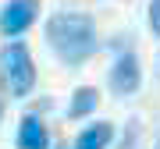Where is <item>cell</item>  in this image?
I'll use <instances>...</instances> for the list:
<instances>
[{
	"label": "cell",
	"mask_w": 160,
	"mask_h": 149,
	"mask_svg": "<svg viewBox=\"0 0 160 149\" xmlns=\"http://www.w3.org/2000/svg\"><path fill=\"white\" fill-rule=\"evenodd\" d=\"M46 43L57 50V57L64 64H82L96 50V22L78 11L53 14L46 22Z\"/></svg>",
	"instance_id": "obj_1"
},
{
	"label": "cell",
	"mask_w": 160,
	"mask_h": 149,
	"mask_svg": "<svg viewBox=\"0 0 160 149\" xmlns=\"http://www.w3.org/2000/svg\"><path fill=\"white\" fill-rule=\"evenodd\" d=\"M50 146V135H46V124L36 114L22 117V124H18V149H46Z\"/></svg>",
	"instance_id": "obj_5"
},
{
	"label": "cell",
	"mask_w": 160,
	"mask_h": 149,
	"mask_svg": "<svg viewBox=\"0 0 160 149\" xmlns=\"http://www.w3.org/2000/svg\"><path fill=\"white\" fill-rule=\"evenodd\" d=\"M0 114H4V107H0Z\"/></svg>",
	"instance_id": "obj_11"
},
{
	"label": "cell",
	"mask_w": 160,
	"mask_h": 149,
	"mask_svg": "<svg viewBox=\"0 0 160 149\" xmlns=\"http://www.w3.org/2000/svg\"><path fill=\"white\" fill-rule=\"evenodd\" d=\"M39 14V0H7L0 11V32L4 36H22Z\"/></svg>",
	"instance_id": "obj_3"
},
{
	"label": "cell",
	"mask_w": 160,
	"mask_h": 149,
	"mask_svg": "<svg viewBox=\"0 0 160 149\" xmlns=\"http://www.w3.org/2000/svg\"><path fill=\"white\" fill-rule=\"evenodd\" d=\"M57 149H68V146H57Z\"/></svg>",
	"instance_id": "obj_10"
},
{
	"label": "cell",
	"mask_w": 160,
	"mask_h": 149,
	"mask_svg": "<svg viewBox=\"0 0 160 149\" xmlns=\"http://www.w3.org/2000/svg\"><path fill=\"white\" fill-rule=\"evenodd\" d=\"M153 149H160V138H157V146H153Z\"/></svg>",
	"instance_id": "obj_9"
},
{
	"label": "cell",
	"mask_w": 160,
	"mask_h": 149,
	"mask_svg": "<svg viewBox=\"0 0 160 149\" xmlns=\"http://www.w3.org/2000/svg\"><path fill=\"white\" fill-rule=\"evenodd\" d=\"M139 82H142L139 57L135 53H121L114 60V68H110V89H114L118 96H132V92L139 89Z\"/></svg>",
	"instance_id": "obj_4"
},
{
	"label": "cell",
	"mask_w": 160,
	"mask_h": 149,
	"mask_svg": "<svg viewBox=\"0 0 160 149\" xmlns=\"http://www.w3.org/2000/svg\"><path fill=\"white\" fill-rule=\"evenodd\" d=\"M100 103V92L92 89V85H82V89H75V96H71V103H68V117H86L92 114Z\"/></svg>",
	"instance_id": "obj_7"
},
{
	"label": "cell",
	"mask_w": 160,
	"mask_h": 149,
	"mask_svg": "<svg viewBox=\"0 0 160 149\" xmlns=\"http://www.w3.org/2000/svg\"><path fill=\"white\" fill-rule=\"evenodd\" d=\"M149 29L160 36V0H149Z\"/></svg>",
	"instance_id": "obj_8"
},
{
	"label": "cell",
	"mask_w": 160,
	"mask_h": 149,
	"mask_svg": "<svg viewBox=\"0 0 160 149\" xmlns=\"http://www.w3.org/2000/svg\"><path fill=\"white\" fill-rule=\"evenodd\" d=\"M110 138H114V124H107V121H96V124H86L78 132L71 149H107Z\"/></svg>",
	"instance_id": "obj_6"
},
{
	"label": "cell",
	"mask_w": 160,
	"mask_h": 149,
	"mask_svg": "<svg viewBox=\"0 0 160 149\" xmlns=\"http://www.w3.org/2000/svg\"><path fill=\"white\" fill-rule=\"evenodd\" d=\"M0 71L7 78V89L14 96H29L32 85H36V64H32V53L25 43H7L0 50Z\"/></svg>",
	"instance_id": "obj_2"
}]
</instances>
